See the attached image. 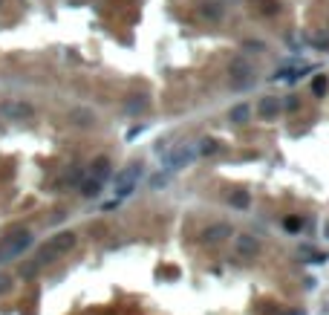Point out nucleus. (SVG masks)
Listing matches in <instances>:
<instances>
[{"label":"nucleus","instance_id":"nucleus-3","mask_svg":"<svg viewBox=\"0 0 329 315\" xmlns=\"http://www.w3.org/2000/svg\"><path fill=\"white\" fill-rule=\"evenodd\" d=\"M194 156H197V153H194V145H176V148L164 156V168H167V171H179V168H185Z\"/></svg>","mask_w":329,"mask_h":315},{"label":"nucleus","instance_id":"nucleus-14","mask_svg":"<svg viewBox=\"0 0 329 315\" xmlns=\"http://www.w3.org/2000/svg\"><path fill=\"white\" fill-rule=\"evenodd\" d=\"M101 185H104V183H96V180H84V183H81V194H84L87 199H90V197H99V194H101Z\"/></svg>","mask_w":329,"mask_h":315},{"label":"nucleus","instance_id":"nucleus-15","mask_svg":"<svg viewBox=\"0 0 329 315\" xmlns=\"http://www.w3.org/2000/svg\"><path fill=\"white\" fill-rule=\"evenodd\" d=\"M228 119L231 122H237V125H243V122L248 119V104H237V107L228 113Z\"/></svg>","mask_w":329,"mask_h":315},{"label":"nucleus","instance_id":"nucleus-2","mask_svg":"<svg viewBox=\"0 0 329 315\" xmlns=\"http://www.w3.org/2000/svg\"><path fill=\"white\" fill-rule=\"evenodd\" d=\"M0 113L9 122H26V119L35 116V107L23 99H12V101H6V104H0Z\"/></svg>","mask_w":329,"mask_h":315},{"label":"nucleus","instance_id":"nucleus-10","mask_svg":"<svg viewBox=\"0 0 329 315\" xmlns=\"http://www.w3.org/2000/svg\"><path fill=\"white\" fill-rule=\"evenodd\" d=\"M237 252H240L243 257H254V254L260 252V246H257V240H254L251 234H243V237L237 240Z\"/></svg>","mask_w":329,"mask_h":315},{"label":"nucleus","instance_id":"nucleus-6","mask_svg":"<svg viewBox=\"0 0 329 315\" xmlns=\"http://www.w3.org/2000/svg\"><path fill=\"white\" fill-rule=\"evenodd\" d=\"M228 72H231V78H234L231 84H234L237 90L251 84V78H248V75H251V66H248V61H243V58H234L228 64Z\"/></svg>","mask_w":329,"mask_h":315},{"label":"nucleus","instance_id":"nucleus-5","mask_svg":"<svg viewBox=\"0 0 329 315\" xmlns=\"http://www.w3.org/2000/svg\"><path fill=\"white\" fill-rule=\"evenodd\" d=\"M142 177V162H133L121 177H118V183H115V194L118 197H124V194H133V185H136V180Z\"/></svg>","mask_w":329,"mask_h":315},{"label":"nucleus","instance_id":"nucleus-7","mask_svg":"<svg viewBox=\"0 0 329 315\" xmlns=\"http://www.w3.org/2000/svg\"><path fill=\"white\" fill-rule=\"evenodd\" d=\"M110 177V159L107 156H99V159H93V165H90V180H96V183H104Z\"/></svg>","mask_w":329,"mask_h":315},{"label":"nucleus","instance_id":"nucleus-16","mask_svg":"<svg viewBox=\"0 0 329 315\" xmlns=\"http://www.w3.org/2000/svg\"><path fill=\"white\" fill-rule=\"evenodd\" d=\"M228 202L234 205V208H246L248 202H251V197H248L246 191H237V194H231L228 197Z\"/></svg>","mask_w":329,"mask_h":315},{"label":"nucleus","instance_id":"nucleus-9","mask_svg":"<svg viewBox=\"0 0 329 315\" xmlns=\"http://www.w3.org/2000/svg\"><path fill=\"white\" fill-rule=\"evenodd\" d=\"M148 104H150V99H148V96L136 93V96H130V99L124 101V113H127V116H136V113L148 110Z\"/></svg>","mask_w":329,"mask_h":315},{"label":"nucleus","instance_id":"nucleus-13","mask_svg":"<svg viewBox=\"0 0 329 315\" xmlns=\"http://www.w3.org/2000/svg\"><path fill=\"white\" fill-rule=\"evenodd\" d=\"M217 150H219V142L208 136V139H202L197 148H194V153H197V156H211V153H217Z\"/></svg>","mask_w":329,"mask_h":315},{"label":"nucleus","instance_id":"nucleus-20","mask_svg":"<svg viewBox=\"0 0 329 315\" xmlns=\"http://www.w3.org/2000/svg\"><path fill=\"white\" fill-rule=\"evenodd\" d=\"M6 289H9V278H6V275H0V292H6Z\"/></svg>","mask_w":329,"mask_h":315},{"label":"nucleus","instance_id":"nucleus-8","mask_svg":"<svg viewBox=\"0 0 329 315\" xmlns=\"http://www.w3.org/2000/svg\"><path fill=\"white\" fill-rule=\"evenodd\" d=\"M69 122L78 125V127H90V125H96V113H93L90 107H75V110L69 113Z\"/></svg>","mask_w":329,"mask_h":315},{"label":"nucleus","instance_id":"nucleus-4","mask_svg":"<svg viewBox=\"0 0 329 315\" xmlns=\"http://www.w3.org/2000/svg\"><path fill=\"white\" fill-rule=\"evenodd\" d=\"M197 15H199V20H205V23H219V20L225 17V3H222V0H202L197 6Z\"/></svg>","mask_w":329,"mask_h":315},{"label":"nucleus","instance_id":"nucleus-19","mask_svg":"<svg viewBox=\"0 0 329 315\" xmlns=\"http://www.w3.org/2000/svg\"><path fill=\"white\" fill-rule=\"evenodd\" d=\"M283 107H286V113H295L297 107H300V99H297V96H289V99H286V104H283Z\"/></svg>","mask_w":329,"mask_h":315},{"label":"nucleus","instance_id":"nucleus-17","mask_svg":"<svg viewBox=\"0 0 329 315\" xmlns=\"http://www.w3.org/2000/svg\"><path fill=\"white\" fill-rule=\"evenodd\" d=\"M260 12H263V15H277L280 3L277 0H260Z\"/></svg>","mask_w":329,"mask_h":315},{"label":"nucleus","instance_id":"nucleus-12","mask_svg":"<svg viewBox=\"0 0 329 315\" xmlns=\"http://www.w3.org/2000/svg\"><path fill=\"white\" fill-rule=\"evenodd\" d=\"M257 110H260V116H263V119H277L280 116V101L269 96V99L260 101V107H257Z\"/></svg>","mask_w":329,"mask_h":315},{"label":"nucleus","instance_id":"nucleus-18","mask_svg":"<svg viewBox=\"0 0 329 315\" xmlns=\"http://www.w3.org/2000/svg\"><path fill=\"white\" fill-rule=\"evenodd\" d=\"M312 90H315V96H324V93H327V78H324V75H318L315 84H312Z\"/></svg>","mask_w":329,"mask_h":315},{"label":"nucleus","instance_id":"nucleus-11","mask_svg":"<svg viewBox=\"0 0 329 315\" xmlns=\"http://www.w3.org/2000/svg\"><path fill=\"white\" fill-rule=\"evenodd\" d=\"M228 226H225V223H219V226H208V229H205V232H202V240H205V243H214V240H222V237H228Z\"/></svg>","mask_w":329,"mask_h":315},{"label":"nucleus","instance_id":"nucleus-1","mask_svg":"<svg viewBox=\"0 0 329 315\" xmlns=\"http://www.w3.org/2000/svg\"><path fill=\"white\" fill-rule=\"evenodd\" d=\"M75 246V234L72 232H64V234H58V237H52L50 243L44 246V249L35 254V260H32V266L35 269H41L44 263H50L52 257H58V254H64V252H69Z\"/></svg>","mask_w":329,"mask_h":315}]
</instances>
